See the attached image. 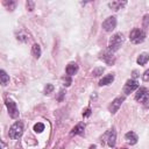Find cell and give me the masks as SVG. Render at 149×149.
Listing matches in <instances>:
<instances>
[{
    "mask_svg": "<svg viewBox=\"0 0 149 149\" xmlns=\"http://www.w3.org/2000/svg\"><path fill=\"white\" fill-rule=\"evenodd\" d=\"M136 88H139V83L135 79H129L126 81V84L123 86V93L127 95V94L132 93L133 91H135Z\"/></svg>",
    "mask_w": 149,
    "mask_h": 149,
    "instance_id": "ba28073f",
    "label": "cell"
},
{
    "mask_svg": "<svg viewBox=\"0 0 149 149\" xmlns=\"http://www.w3.org/2000/svg\"><path fill=\"white\" fill-rule=\"evenodd\" d=\"M148 27H149V14L144 15V17H143V28L147 29Z\"/></svg>",
    "mask_w": 149,
    "mask_h": 149,
    "instance_id": "484cf974",
    "label": "cell"
},
{
    "mask_svg": "<svg viewBox=\"0 0 149 149\" xmlns=\"http://www.w3.org/2000/svg\"><path fill=\"white\" fill-rule=\"evenodd\" d=\"M129 38L134 44H140L146 40V31L140 28H135L130 31Z\"/></svg>",
    "mask_w": 149,
    "mask_h": 149,
    "instance_id": "3957f363",
    "label": "cell"
},
{
    "mask_svg": "<svg viewBox=\"0 0 149 149\" xmlns=\"http://www.w3.org/2000/svg\"><path fill=\"white\" fill-rule=\"evenodd\" d=\"M121 149H126V148H121Z\"/></svg>",
    "mask_w": 149,
    "mask_h": 149,
    "instance_id": "d6a6232c",
    "label": "cell"
},
{
    "mask_svg": "<svg viewBox=\"0 0 149 149\" xmlns=\"http://www.w3.org/2000/svg\"><path fill=\"white\" fill-rule=\"evenodd\" d=\"M90 115H91V108L88 107V108H86V109L84 111L83 116H84V118H87V116H90Z\"/></svg>",
    "mask_w": 149,
    "mask_h": 149,
    "instance_id": "f1b7e54d",
    "label": "cell"
},
{
    "mask_svg": "<svg viewBox=\"0 0 149 149\" xmlns=\"http://www.w3.org/2000/svg\"><path fill=\"white\" fill-rule=\"evenodd\" d=\"M125 101V95H120V97H116L112 102H111V105L108 106V111L112 113V114H114V113H116L118 112V109L121 107V105H122V102Z\"/></svg>",
    "mask_w": 149,
    "mask_h": 149,
    "instance_id": "52a82bcc",
    "label": "cell"
},
{
    "mask_svg": "<svg viewBox=\"0 0 149 149\" xmlns=\"http://www.w3.org/2000/svg\"><path fill=\"white\" fill-rule=\"evenodd\" d=\"M63 83H64V86H70L71 83H72V79L70 76H65L63 77Z\"/></svg>",
    "mask_w": 149,
    "mask_h": 149,
    "instance_id": "d4e9b609",
    "label": "cell"
},
{
    "mask_svg": "<svg viewBox=\"0 0 149 149\" xmlns=\"http://www.w3.org/2000/svg\"><path fill=\"white\" fill-rule=\"evenodd\" d=\"M99 58L102 59L107 65H113L115 63V56H113V52H111L109 50L101 52L100 56H99Z\"/></svg>",
    "mask_w": 149,
    "mask_h": 149,
    "instance_id": "9c48e42d",
    "label": "cell"
},
{
    "mask_svg": "<svg viewBox=\"0 0 149 149\" xmlns=\"http://www.w3.org/2000/svg\"><path fill=\"white\" fill-rule=\"evenodd\" d=\"M29 38H30V35H29V33H28L27 30H24V29H23V30H20V31L16 34V40L20 41V42H22V43L28 42Z\"/></svg>",
    "mask_w": 149,
    "mask_h": 149,
    "instance_id": "7c38bea8",
    "label": "cell"
},
{
    "mask_svg": "<svg viewBox=\"0 0 149 149\" xmlns=\"http://www.w3.org/2000/svg\"><path fill=\"white\" fill-rule=\"evenodd\" d=\"M114 80V74L113 73H109L105 77H102L100 80H99V86H106V85H109L112 84Z\"/></svg>",
    "mask_w": 149,
    "mask_h": 149,
    "instance_id": "5bb4252c",
    "label": "cell"
},
{
    "mask_svg": "<svg viewBox=\"0 0 149 149\" xmlns=\"http://www.w3.org/2000/svg\"><path fill=\"white\" fill-rule=\"evenodd\" d=\"M84 130H85V123L84 122H79L77 126H74L72 128V130L70 132V134L71 135H80V134L84 133Z\"/></svg>",
    "mask_w": 149,
    "mask_h": 149,
    "instance_id": "9a60e30c",
    "label": "cell"
},
{
    "mask_svg": "<svg viewBox=\"0 0 149 149\" xmlns=\"http://www.w3.org/2000/svg\"><path fill=\"white\" fill-rule=\"evenodd\" d=\"M126 5H127L126 1H112V2H108V7L112 8L113 10H119Z\"/></svg>",
    "mask_w": 149,
    "mask_h": 149,
    "instance_id": "2e32d148",
    "label": "cell"
},
{
    "mask_svg": "<svg viewBox=\"0 0 149 149\" xmlns=\"http://www.w3.org/2000/svg\"><path fill=\"white\" fill-rule=\"evenodd\" d=\"M6 106H7V109H8V114L10 118L13 119H16L19 116V109L16 107V104L12 100V99H6Z\"/></svg>",
    "mask_w": 149,
    "mask_h": 149,
    "instance_id": "277c9868",
    "label": "cell"
},
{
    "mask_svg": "<svg viewBox=\"0 0 149 149\" xmlns=\"http://www.w3.org/2000/svg\"><path fill=\"white\" fill-rule=\"evenodd\" d=\"M3 6L7 8V10L12 12L16 7V1L15 0H3Z\"/></svg>",
    "mask_w": 149,
    "mask_h": 149,
    "instance_id": "d6986e66",
    "label": "cell"
},
{
    "mask_svg": "<svg viewBox=\"0 0 149 149\" xmlns=\"http://www.w3.org/2000/svg\"><path fill=\"white\" fill-rule=\"evenodd\" d=\"M0 80H1V85L6 86L9 83V76L7 74V72L5 70H0Z\"/></svg>",
    "mask_w": 149,
    "mask_h": 149,
    "instance_id": "ac0fdd59",
    "label": "cell"
},
{
    "mask_svg": "<svg viewBox=\"0 0 149 149\" xmlns=\"http://www.w3.org/2000/svg\"><path fill=\"white\" fill-rule=\"evenodd\" d=\"M125 42V37L121 33H116L114 34L111 38H109V42H108V50L111 52H115L120 49V47Z\"/></svg>",
    "mask_w": 149,
    "mask_h": 149,
    "instance_id": "6da1fadb",
    "label": "cell"
},
{
    "mask_svg": "<svg viewBox=\"0 0 149 149\" xmlns=\"http://www.w3.org/2000/svg\"><path fill=\"white\" fill-rule=\"evenodd\" d=\"M26 7H27V9H28L29 12H31V10H34V8H35V2L31 1V0H28V1L26 2Z\"/></svg>",
    "mask_w": 149,
    "mask_h": 149,
    "instance_id": "603a6c76",
    "label": "cell"
},
{
    "mask_svg": "<svg viewBox=\"0 0 149 149\" xmlns=\"http://www.w3.org/2000/svg\"><path fill=\"white\" fill-rule=\"evenodd\" d=\"M132 76H133V78H136V77L139 76V72H137L136 70H134V71H133V74H132Z\"/></svg>",
    "mask_w": 149,
    "mask_h": 149,
    "instance_id": "4dcf8cb0",
    "label": "cell"
},
{
    "mask_svg": "<svg viewBox=\"0 0 149 149\" xmlns=\"http://www.w3.org/2000/svg\"><path fill=\"white\" fill-rule=\"evenodd\" d=\"M34 130H35L36 133H42V132L44 130V125H43L42 122L35 123V125H34Z\"/></svg>",
    "mask_w": 149,
    "mask_h": 149,
    "instance_id": "7402d4cb",
    "label": "cell"
},
{
    "mask_svg": "<svg viewBox=\"0 0 149 149\" xmlns=\"http://www.w3.org/2000/svg\"><path fill=\"white\" fill-rule=\"evenodd\" d=\"M97 147H95V144H92V146H90V148L88 149H95Z\"/></svg>",
    "mask_w": 149,
    "mask_h": 149,
    "instance_id": "1f68e13d",
    "label": "cell"
},
{
    "mask_svg": "<svg viewBox=\"0 0 149 149\" xmlns=\"http://www.w3.org/2000/svg\"><path fill=\"white\" fill-rule=\"evenodd\" d=\"M23 134V123L21 121H16L14 122L10 128H9V132H8V135L12 140H17L22 136Z\"/></svg>",
    "mask_w": 149,
    "mask_h": 149,
    "instance_id": "7a4b0ae2",
    "label": "cell"
},
{
    "mask_svg": "<svg viewBox=\"0 0 149 149\" xmlns=\"http://www.w3.org/2000/svg\"><path fill=\"white\" fill-rule=\"evenodd\" d=\"M54 85L52 84H47V86L44 87V94H49V93H51L52 91H54Z\"/></svg>",
    "mask_w": 149,
    "mask_h": 149,
    "instance_id": "cb8c5ba5",
    "label": "cell"
},
{
    "mask_svg": "<svg viewBox=\"0 0 149 149\" xmlns=\"http://www.w3.org/2000/svg\"><path fill=\"white\" fill-rule=\"evenodd\" d=\"M64 94H65L64 90H61V91H59V94H58V97H57V100H58V101H62V100H63Z\"/></svg>",
    "mask_w": 149,
    "mask_h": 149,
    "instance_id": "83f0119b",
    "label": "cell"
},
{
    "mask_svg": "<svg viewBox=\"0 0 149 149\" xmlns=\"http://www.w3.org/2000/svg\"><path fill=\"white\" fill-rule=\"evenodd\" d=\"M135 99L142 104H146L148 102V99H149V91L148 88L146 87H140L135 94Z\"/></svg>",
    "mask_w": 149,
    "mask_h": 149,
    "instance_id": "5b68a950",
    "label": "cell"
},
{
    "mask_svg": "<svg viewBox=\"0 0 149 149\" xmlns=\"http://www.w3.org/2000/svg\"><path fill=\"white\" fill-rule=\"evenodd\" d=\"M65 71H66V74L68 76H73V74H76L77 72H78V65H77V63H69L68 65H66V69H65Z\"/></svg>",
    "mask_w": 149,
    "mask_h": 149,
    "instance_id": "4fadbf2b",
    "label": "cell"
},
{
    "mask_svg": "<svg viewBox=\"0 0 149 149\" xmlns=\"http://www.w3.org/2000/svg\"><path fill=\"white\" fill-rule=\"evenodd\" d=\"M115 142H116V132L113 128L107 133V144L111 148H114L115 147Z\"/></svg>",
    "mask_w": 149,
    "mask_h": 149,
    "instance_id": "30bf717a",
    "label": "cell"
},
{
    "mask_svg": "<svg viewBox=\"0 0 149 149\" xmlns=\"http://www.w3.org/2000/svg\"><path fill=\"white\" fill-rule=\"evenodd\" d=\"M116 27V17L115 16H108L104 22H102V28L105 31H112Z\"/></svg>",
    "mask_w": 149,
    "mask_h": 149,
    "instance_id": "8992f818",
    "label": "cell"
},
{
    "mask_svg": "<svg viewBox=\"0 0 149 149\" xmlns=\"http://www.w3.org/2000/svg\"><path fill=\"white\" fill-rule=\"evenodd\" d=\"M149 61V54H147V52H143V54H141L139 57H137V64L139 65H144L147 62Z\"/></svg>",
    "mask_w": 149,
    "mask_h": 149,
    "instance_id": "ffe728a7",
    "label": "cell"
},
{
    "mask_svg": "<svg viewBox=\"0 0 149 149\" xmlns=\"http://www.w3.org/2000/svg\"><path fill=\"white\" fill-rule=\"evenodd\" d=\"M52 149H64V143L61 141V142H58V143H57Z\"/></svg>",
    "mask_w": 149,
    "mask_h": 149,
    "instance_id": "f546056e",
    "label": "cell"
},
{
    "mask_svg": "<svg viewBox=\"0 0 149 149\" xmlns=\"http://www.w3.org/2000/svg\"><path fill=\"white\" fill-rule=\"evenodd\" d=\"M142 79H143V81H148L149 80V70L144 71V73L142 74Z\"/></svg>",
    "mask_w": 149,
    "mask_h": 149,
    "instance_id": "4316f807",
    "label": "cell"
},
{
    "mask_svg": "<svg viewBox=\"0 0 149 149\" xmlns=\"http://www.w3.org/2000/svg\"><path fill=\"white\" fill-rule=\"evenodd\" d=\"M104 71H105V69H104L102 66H98V68L93 69L92 76H93V77H99V76H101V74L104 73Z\"/></svg>",
    "mask_w": 149,
    "mask_h": 149,
    "instance_id": "44dd1931",
    "label": "cell"
},
{
    "mask_svg": "<svg viewBox=\"0 0 149 149\" xmlns=\"http://www.w3.org/2000/svg\"><path fill=\"white\" fill-rule=\"evenodd\" d=\"M125 140H126L127 143H129L130 146H134V144L137 143L139 137H137V135H136L134 132H128V133H126V135H125Z\"/></svg>",
    "mask_w": 149,
    "mask_h": 149,
    "instance_id": "8fae6325",
    "label": "cell"
},
{
    "mask_svg": "<svg viewBox=\"0 0 149 149\" xmlns=\"http://www.w3.org/2000/svg\"><path fill=\"white\" fill-rule=\"evenodd\" d=\"M41 47L37 44V43H35V44H33V47H31V55L34 56V58H36V59H38L40 57H41Z\"/></svg>",
    "mask_w": 149,
    "mask_h": 149,
    "instance_id": "e0dca14e",
    "label": "cell"
}]
</instances>
